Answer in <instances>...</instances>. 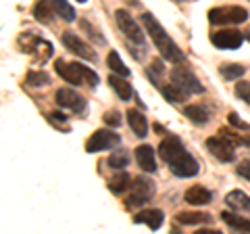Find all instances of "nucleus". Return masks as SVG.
Here are the masks:
<instances>
[{"mask_svg": "<svg viewBox=\"0 0 250 234\" xmlns=\"http://www.w3.org/2000/svg\"><path fill=\"white\" fill-rule=\"evenodd\" d=\"M175 220L184 226H196V224H210L213 217L208 213H200V211H182V213H177Z\"/></svg>", "mask_w": 250, "mask_h": 234, "instance_id": "nucleus-22", "label": "nucleus"}, {"mask_svg": "<svg viewBox=\"0 0 250 234\" xmlns=\"http://www.w3.org/2000/svg\"><path fill=\"white\" fill-rule=\"evenodd\" d=\"M156 192V186L150 178L146 176H138L131 180V186H129V197L125 199V207L127 209H136V207H142L144 203L152 201Z\"/></svg>", "mask_w": 250, "mask_h": 234, "instance_id": "nucleus-3", "label": "nucleus"}, {"mask_svg": "<svg viewBox=\"0 0 250 234\" xmlns=\"http://www.w3.org/2000/svg\"><path fill=\"white\" fill-rule=\"evenodd\" d=\"M115 21L117 25H119V29L123 32V36L127 38L129 42H134L136 46H142V48H146V40H144V32L142 27L138 25V23L134 21V17L125 11V9H119L115 13Z\"/></svg>", "mask_w": 250, "mask_h": 234, "instance_id": "nucleus-6", "label": "nucleus"}, {"mask_svg": "<svg viewBox=\"0 0 250 234\" xmlns=\"http://www.w3.org/2000/svg\"><path fill=\"white\" fill-rule=\"evenodd\" d=\"M171 82L177 84L179 88L188 92V94H202V92H205V86L200 84V80L182 63H177V67H173V71H171Z\"/></svg>", "mask_w": 250, "mask_h": 234, "instance_id": "nucleus-7", "label": "nucleus"}, {"mask_svg": "<svg viewBox=\"0 0 250 234\" xmlns=\"http://www.w3.org/2000/svg\"><path fill=\"white\" fill-rule=\"evenodd\" d=\"M127 123H129V128L131 132L138 136V138H144L148 134V121H146V115H142L138 111V109H129L127 113Z\"/></svg>", "mask_w": 250, "mask_h": 234, "instance_id": "nucleus-17", "label": "nucleus"}, {"mask_svg": "<svg viewBox=\"0 0 250 234\" xmlns=\"http://www.w3.org/2000/svg\"><path fill=\"white\" fill-rule=\"evenodd\" d=\"M182 151H186V149H184V142H182V140H179L177 136H167V138L159 144V157H161L163 161H167V163L173 161Z\"/></svg>", "mask_w": 250, "mask_h": 234, "instance_id": "nucleus-13", "label": "nucleus"}, {"mask_svg": "<svg viewBox=\"0 0 250 234\" xmlns=\"http://www.w3.org/2000/svg\"><path fill=\"white\" fill-rule=\"evenodd\" d=\"M136 224H146L150 230H159L163 222H165V215H163L161 209H144L134 217Z\"/></svg>", "mask_w": 250, "mask_h": 234, "instance_id": "nucleus-15", "label": "nucleus"}, {"mask_svg": "<svg viewBox=\"0 0 250 234\" xmlns=\"http://www.w3.org/2000/svg\"><path fill=\"white\" fill-rule=\"evenodd\" d=\"M246 40L250 42V29H248V32H246Z\"/></svg>", "mask_w": 250, "mask_h": 234, "instance_id": "nucleus-43", "label": "nucleus"}, {"mask_svg": "<svg viewBox=\"0 0 250 234\" xmlns=\"http://www.w3.org/2000/svg\"><path fill=\"white\" fill-rule=\"evenodd\" d=\"M161 92H163V96H165L169 103H173V105H175V103H184V100L188 98V92L182 90V88H179L177 84H173V82L167 84V86H161Z\"/></svg>", "mask_w": 250, "mask_h": 234, "instance_id": "nucleus-25", "label": "nucleus"}, {"mask_svg": "<svg viewBox=\"0 0 250 234\" xmlns=\"http://www.w3.org/2000/svg\"><path fill=\"white\" fill-rule=\"evenodd\" d=\"M136 161L138 165L142 167V171H148L152 174L156 171V157H154V149L150 144H140L136 149Z\"/></svg>", "mask_w": 250, "mask_h": 234, "instance_id": "nucleus-14", "label": "nucleus"}, {"mask_svg": "<svg viewBox=\"0 0 250 234\" xmlns=\"http://www.w3.org/2000/svg\"><path fill=\"white\" fill-rule=\"evenodd\" d=\"M54 69H57V73L62 77V80L73 84V86H80L83 82H88L92 88L98 86V73L92 71L90 67H85L82 63H67V61L59 59L57 63H54Z\"/></svg>", "mask_w": 250, "mask_h": 234, "instance_id": "nucleus-2", "label": "nucleus"}, {"mask_svg": "<svg viewBox=\"0 0 250 234\" xmlns=\"http://www.w3.org/2000/svg\"><path fill=\"white\" fill-rule=\"evenodd\" d=\"M205 144H207L208 153L221 163H229V161L236 159V142H231V140L225 134H221V132H219L217 136L207 138Z\"/></svg>", "mask_w": 250, "mask_h": 234, "instance_id": "nucleus-5", "label": "nucleus"}, {"mask_svg": "<svg viewBox=\"0 0 250 234\" xmlns=\"http://www.w3.org/2000/svg\"><path fill=\"white\" fill-rule=\"evenodd\" d=\"M48 117H50V121L54 123V126H59V123H65L67 121V115H62L61 111H52Z\"/></svg>", "mask_w": 250, "mask_h": 234, "instance_id": "nucleus-38", "label": "nucleus"}, {"mask_svg": "<svg viewBox=\"0 0 250 234\" xmlns=\"http://www.w3.org/2000/svg\"><path fill=\"white\" fill-rule=\"evenodd\" d=\"M25 84L27 86H34V88H42V86H48L50 84V75L46 73V71H27V75H25Z\"/></svg>", "mask_w": 250, "mask_h": 234, "instance_id": "nucleus-29", "label": "nucleus"}, {"mask_svg": "<svg viewBox=\"0 0 250 234\" xmlns=\"http://www.w3.org/2000/svg\"><path fill=\"white\" fill-rule=\"evenodd\" d=\"M242 144H244V146H250V136H248V138H242Z\"/></svg>", "mask_w": 250, "mask_h": 234, "instance_id": "nucleus-42", "label": "nucleus"}, {"mask_svg": "<svg viewBox=\"0 0 250 234\" xmlns=\"http://www.w3.org/2000/svg\"><path fill=\"white\" fill-rule=\"evenodd\" d=\"M42 38H38L36 34H31V32H25V34H21L19 36V46H21V50L23 52H34L36 50V46L40 44Z\"/></svg>", "mask_w": 250, "mask_h": 234, "instance_id": "nucleus-31", "label": "nucleus"}, {"mask_svg": "<svg viewBox=\"0 0 250 234\" xmlns=\"http://www.w3.org/2000/svg\"><path fill=\"white\" fill-rule=\"evenodd\" d=\"M229 123H231V126H236L238 130H246V132L250 130V126H248V123H246V121H242V119H240V117H238L236 113H229Z\"/></svg>", "mask_w": 250, "mask_h": 234, "instance_id": "nucleus-36", "label": "nucleus"}, {"mask_svg": "<svg viewBox=\"0 0 250 234\" xmlns=\"http://www.w3.org/2000/svg\"><path fill=\"white\" fill-rule=\"evenodd\" d=\"M246 69L238 65V63H223L221 67H219V73H221L225 80H240L242 75H244Z\"/></svg>", "mask_w": 250, "mask_h": 234, "instance_id": "nucleus-30", "label": "nucleus"}, {"mask_svg": "<svg viewBox=\"0 0 250 234\" xmlns=\"http://www.w3.org/2000/svg\"><path fill=\"white\" fill-rule=\"evenodd\" d=\"M54 100H57L59 107H65V109H71L75 113H83L88 103H85V98L82 94H77L75 90L71 88H61L57 90V94H54Z\"/></svg>", "mask_w": 250, "mask_h": 234, "instance_id": "nucleus-12", "label": "nucleus"}, {"mask_svg": "<svg viewBox=\"0 0 250 234\" xmlns=\"http://www.w3.org/2000/svg\"><path fill=\"white\" fill-rule=\"evenodd\" d=\"M225 203L233 209V211H248L250 213V197L242 190H231L225 197Z\"/></svg>", "mask_w": 250, "mask_h": 234, "instance_id": "nucleus-20", "label": "nucleus"}, {"mask_svg": "<svg viewBox=\"0 0 250 234\" xmlns=\"http://www.w3.org/2000/svg\"><path fill=\"white\" fill-rule=\"evenodd\" d=\"M154 132L156 134H165V128H163L161 123H154Z\"/></svg>", "mask_w": 250, "mask_h": 234, "instance_id": "nucleus-40", "label": "nucleus"}, {"mask_svg": "<svg viewBox=\"0 0 250 234\" xmlns=\"http://www.w3.org/2000/svg\"><path fill=\"white\" fill-rule=\"evenodd\" d=\"M184 201L190 203V205H208L210 201H213V192L205 186H192V188H188L186 194H184Z\"/></svg>", "mask_w": 250, "mask_h": 234, "instance_id": "nucleus-16", "label": "nucleus"}, {"mask_svg": "<svg viewBox=\"0 0 250 234\" xmlns=\"http://www.w3.org/2000/svg\"><path fill=\"white\" fill-rule=\"evenodd\" d=\"M248 19V11L244 6H215V9L208 11V21L213 25H240Z\"/></svg>", "mask_w": 250, "mask_h": 234, "instance_id": "nucleus-4", "label": "nucleus"}, {"mask_svg": "<svg viewBox=\"0 0 250 234\" xmlns=\"http://www.w3.org/2000/svg\"><path fill=\"white\" fill-rule=\"evenodd\" d=\"M82 27H83V29H88V36H92V38H94V40H96L98 44H104V38L100 36V34H98L94 27H90V23H88V21H82Z\"/></svg>", "mask_w": 250, "mask_h": 234, "instance_id": "nucleus-35", "label": "nucleus"}, {"mask_svg": "<svg viewBox=\"0 0 250 234\" xmlns=\"http://www.w3.org/2000/svg\"><path fill=\"white\" fill-rule=\"evenodd\" d=\"M106 65L111 67V71L113 73H119V75H123V77H129V67H125V63L121 61V57H119V52L117 50H111L108 52V57H106Z\"/></svg>", "mask_w": 250, "mask_h": 234, "instance_id": "nucleus-27", "label": "nucleus"}, {"mask_svg": "<svg viewBox=\"0 0 250 234\" xmlns=\"http://www.w3.org/2000/svg\"><path fill=\"white\" fill-rule=\"evenodd\" d=\"M236 96L250 105V82H238L236 84Z\"/></svg>", "mask_w": 250, "mask_h": 234, "instance_id": "nucleus-33", "label": "nucleus"}, {"mask_svg": "<svg viewBox=\"0 0 250 234\" xmlns=\"http://www.w3.org/2000/svg\"><path fill=\"white\" fill-rule=\"evenodd\" d=\"M62 44H65V48L71 50L75 57H82L85 61H96L98 59L96 50H94L88 42H83L75 32H65L62 34Z\"/></svg>", "mask_w": 250, "mask_h": 234, "instance_id": "nucleus-9", "label": "nucleus"}, {"mask_svg": "<svg viewBox=\"0 0 250 234\" xmlns=\"http://www.w3.org/2000/svg\"><path fill=\"white\" fill-rule=\"evenodd\" d=\"M121 142V136L117 132L111 130H96L94 134L88 138L85 142V151L88 153H100V151H108V149H115L119 146Z\"/></svg>", "mask_w": 250, "mask_h": 234, "instance_id": "nucleus-8", "label": "nucleus"}, {"mask_svg": "<svg viewBox=\"0 0 250 234\" xmlns=\"http://www.w3.org/2000/svg\"><path fill=\"white\" fill-rule=\"evenodd\" d=\"M184 115H186L190 121L198 123V126H205V123L210 119L208 111H207V109L202 107V105H190V107H186V109H184Z\"/></svg>", "mask_w": 250, "mask_h": 234, "instance_id": "nucleus-24", "label": "nucleus"}, {"mask_svg": "<svg viewBox=\"0 0 250 234\" xmlns=\"http://www.w3.org/2000/svg\"><path fill=\"white\" fill-rule=\"evenodd\" d=\"M77 2H80V4H85V2H88V0H77Z\"/></svg>", "mask_w": 250, "mask_h": 234, "instance_id": "nucleus-44", "label": "nucleus"}, {"mask_svg": "<svg viewBox=\"0 0 250 234\" xmlns=\"http://www.w3.org/2000/svg\"><path fill=\"white\" fill-rule=\"evenodd\" d=\"M34 17L40 23H50L54 17H57L52 0H38V2L34 4Z\"/></svg>", "mask_w": 250, "mask_h": 234, "instance_id": "nucleus-19", "label": "nucleus"}, {"mask_svg": "<svg viewBox=\"0 0 250 234\" xmlns=\"http://www.w3.org/2000/svg\"><path fill=\"white\" fill-rule=\"evenodd\" d=\"M129 186H131V176L125 169L119 171V174H115L111 180H108V190H111L113 194H123Z\"/></svg>", "mask_w": 250, "mask_h": 234, "instance_id": "nucleus-21", "label": "nucleus"}, {"mask_svg": "<svg viewBox=\"0 0 250 234\" xmlns=\"http://www.w3.org/2000/svg\"><path fill=\"white\" fill-rule=\"evenodd\" d=\"M238 176H242V178H246V180L250 182V161L246 159V161H242L240 165H238Z\"/></svg>", "mask_w": 250, "mask_h": 234, "instance_id": "nucleus-37", "label": "nucleus"}, {"mask_svg": "<svg viewBox=\"0 0 250 234\" xmlns=\"http://www.w3.org/2000/svg\"><path fill=\"white\" fill-rule=\"evenodd\" d=\"M196 234H219V230H200Z\"/></svg>", "mask_w": 250, "mask_h": 234, "instance_id": "nucleus-41", "label": "nucleus"}, {"mask_svg": "<svg viewBox=\"0 0 250 234\" xmlns=\"http://www.w3.org/2000/svg\"><path fill=\"white\" fill-rule=\"evenodd\" d=\"M108 167L113 169H125L129 165V153L125 149H115L111 155H108Z\"/></svg>", "mask_w": 250, "mask_h": 234, "instance_id": "nucleus-28", "label": "nucleus"}, {"mask_svg": "<svg viewBox=\"0 0 250 234\" xmlns=\"http://www.w3.org/2000/svg\"><path fill=\"white\" fill-rule=\"evenodd\" d=\"M31 54L36 57L38 63H40V61L44 63V61H46V59H50V54H52V44H50V42H46V40H40V44L36 46V50L31 52Z\"/></svg>", "mask_w": 250, "mask_h": 234, "instance_id": "nucleus-32", "label": "nucleus"}, {"mask_svg": "<svg viewBox=\"0 0 250 234\" xmlns=\"http://www.w3.org/2000/svg\"><path fill=\"white\" fill-rule=\"evenodd\" d=\"M108 86L117 92V96H119L121 100H129L131 96H134V88H131V84L125 82V77L119 75V73L108 75Z\"/></svg>", "mask_w": 250, "mask_h": 234, "instance_id": "nucleus-18", "label": "nucleus"}, {"mask_svg": "<svg viewBox=\"0 0 250 234\" xmlns=\"http://www.w3.org/2000/svg\"><path fill=\"white\" fill-rule=\"evenodd\" d=\"M103 119H104L106 126H111V128H119V126H121V121H123V117H121V113H119V111H106Z\"/></svg>", "mask_w": 250, "mask_h": 234, "instance_id": "nucleus-34", "label": "nucleus"}, {"mask_svg": "<svg viewBox=\"0 0 250 234\" xmlns=\"http://www.w3.org/2000/svg\"><path fill=\"white\" fill-rule=\"evenodd\" d=\"M152 71H159V73H163V71H165V67H163V61H159V59H154L152 61Z\"/></svg>", "mask_w": 250, "mask_h": 234, "instance_id": "nucleus-39", "label": "nucleus"}, {"mask_svg": "<svg viewBox=\"0 0 250 234\" xmlns=\"http://www.w3.org/2000/svg\"><path fill=\"white\" fill-rule=\"evenodd\" d=\"M169 169L173 171L177 178H194L198 174V161L192 157L188 151H182L173 161H169Z\"/></svg>", "mask_w": 250, "mask_h": 234, "instance_id": "nucleus-10", "label": "nucleus"}, {"mask_svg": "<svg viewBox=\"0 0 250 234\" xmlns=\"http://www.w3.org/2000/svg\"><path fill=\"white\" fill-rule=\"evenodd\" d=\"M52 4H54V11H57V17H61L62 21H67V23L75 21L77 13H75L73 6L67 2V0H52Z\"/></svg>", "mask_w": 250, "mask_h": 234, "instance_id": "nucleus-26", "label": "nucleus"}, {"mask_svg": "<svg viewBox=\"0 0 250 234\" xmlns=\"http://www.w3.org/2000/svg\"><path fill=\"white\" fill-rule=\"evenodd\" d=\"M221 220L229 226L231 230H238V232H250V220L242 215H236L231 211H221Z\"/></svg>", "mask_w": 250, "mask_h": 234, "instance_id": "nucleus-23", "label": "nucleus"}, {"mask_svg": "<svg viewBox=\"0 0 250 234\" xmlns=\"http://www.w3.org/2000/svg\"><path fill=\"white\" fill-rule=\"evenodd\" d=\"M210 42L219 50H236L244 42V36L238 29H221V32H215L210 36Z\"/></svg>", "mask_w": 250, "mask_h": 234, "instance_id": "nucleus-11", "label": "nucleus"}, {"mask_svg": "<svg viewBox=\"0 0 250 234\" xmlns=\"http://www.w3.org/2000/svg\"><path fill=\"white\" fill-rule=\"evenodd\" d=\"M142 23H144V29L148 32V36L152 38L154 46L159 48L163 59L169 61V63H186V54L179 50V46L169 38V34L165 32V27H163L161 23L152 17V13H144L142 15Z\"/></svg>", "mask_w": 250, "mask_h": 234, "instance_id": "nucleus-1", "label": "nucleus"}]
</instances>
